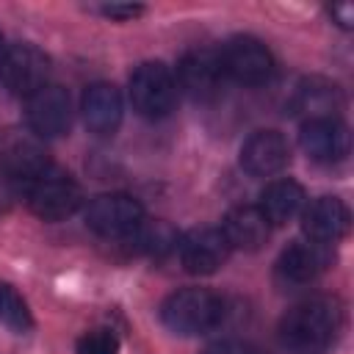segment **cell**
<instances>
[{"instance_id": "6da1fadb", "label": "cell", "mask_w": 354, "mask_h": 354, "mask_svg": "<svg viewBox=\"0 0 354 354\" xmlns=\"http://www.w3.org/2000/svg\"><path fill=\"white\" fill-rule=\"evenodd\" d=\"M343 313L337 301L310 299L290 307L279 324V335L290 348H321L340 329Z\"/></svg>"}, {"instance_id": "7a4b0ae2", "label": "cell", "mask_w": 354, "mask_h": 354, "mask_svg": "<svg viewBox=\"0 0 354 354\" xmlns=\"http://www.w3.org/2000/svg\"><path fill=\"white\" fill-rule=\"evenodd\" d=\"M163 324L174 335H205L216 329L224 318V301L213 290L205 288H185L171 293L160 307Z\"/></svg>"}, {"instance_id": "3957f363", "label": "cell", "mask_w": 354, "mask_h": 354, "mask_svg": "<svg viewBox=\"0 0 354 354\" xmlns=\"http://www.w3.org/2000/svg\"><path fill=\"white\" fill-rule=\"evenodd\" d=\"M130 102L147 119H163L177 105V80L160 61H147L130 75Z\"/></svg>"}, {"instance_id": "277c9868", "label": "cell", "mask_w": 354, "mask_h": 354, "mask_svg": "<svg viewBox=\"0 0 354 354\" xmlns=\"http://www.w3.org/2000/svg\"><path fill=\"white\" fill-rule=\"evenodd\" d=\"M30 210L44 221H61L80 207V185L61 169L47 166L25 191Z\"/></svg>"}, {"instance_id": "5b68a950", "label": "cell", "mask_w": 354, "mask_h": 354, "mask_svg": "<svg viewBox=\"0 0 354 354\" xmlns=\"http://www.w3.org/2000/svg\"><path fill=\"white\" fill-rule=\"evenodd\" d=\"M50 77V58L36 47V44H11L0 55V83L17 94V97H30L39 88L47 86Z\"/></svg>"}, {"instance_id": "8992f818", "label": "cell", "mask_w": 354, "mask_h": 354, "mask_svg": "<svg viewBox=\"0 0 354 354\" xmlns=\"http://www.w3.org/2000/svg\"><path fill=\"white\" fill-rule=\"evenodd\" d=\"M141 221L144 207L127 194H102L86 207V224L105 238H127Z\"/></svg>"}, {"instance_id": "52a82bcc", "label": "cell", "mask_w": 354, "mask_h": 354, "mask_svg": "<svg viewBox=\"0 0 354 354\" xmlns=\"http://www.w3.org/2000/svg\"><path fill=\"white\" fill-rule=\"evenodd\" d=\"M224 75L243 86H260L274 75V58L268 47L254 36H235L221 53Z\"/></svg>"}, {"instance_id": "ba28073f", "label": "cell", "mask_w": 354, "mask_h": 354, "mask_svg": "<svg viewBox=\"0 0 354 354\" xmlns=\"http://www.w3.org/2000/svg\"><path fill=\"white\" fill-rule=\"evenodd\" d=\"M25 119H28V127L41 138L64 136L72 124V105H69L66 88L47 83L44 88L30 94L28 108H25Z\"/></svg>"}, {"instance_id": "9c48e42d", "label": "cell", "mask_w": 354, "mask_h": 354, "mask_svg": "<svg viewBox=\"0 0 354 354\" xmlns=\"http://www.w3.org/2000/svg\"><path fill=\"white\" fill-rule=\"evenodd\" d=\"M224 66H221V53L216 50H191L183 55L177 66V80L185 94L194 100H210L218 94L224 86Z\"/></svg>"}, {"instance_id": "30bf717a", "label": "cell", "mask_w": 354, "mask_h": 354, "mask_svg": "<svg viewBox=\"0 0 354 354\" xmlns=\"http://www.w3.org/2000/svg\"><path fill=\"white\" fill-rule=\"evenodd\" d=\"M177 249H180V263L191 274H213L224 266L230 254V243L216 227L191 230L185 238L177 241Z\"/></svg>"}, {"instance_id": "8fae6325", "label": "cell", "mask_w": 354, "mask_h": 354, "mask_svg": "<svg viewBox=\"0 0 354 354\" xmlns=\"http://www.w3.org/2000/svg\"><path fill=\"white\" fill-rule=\"evenodd\" d=\"M299 144L307 158L318 163H337L351 149L348 127L337 119H307L299 133Z\"/></svg>"}, {"instance_id": "7c38bea8", "label": "cell", "mask_w": 354, "mask_h": 354, "mask_svg": "<svg viewBox=\"0 0 354 354\" xmlns=\"http://www.w3.org/2000/svg\"><path fill=\"white\" fill-rule=\"evenodd\" d=\"M290 149L282 133L277 130H257L241 147V166L252 177H271L288 166Z\"/></svg>"}, {"instance_id": "4fadbf2b", "label": "cell", "mask_w": 354, "mask_h": 354, "mask_svg": "<svg viewBox=\"0 0 354 354\" xmlns=\"http://www.w3.org/2000/svg\"><path fill=\"white\" fill-rule=\"evenodd\" d=\"M348 221H351V216H348L346 202H340L337 196H321L304 210L301 230H304L307 241L326 246V243L340 241L348 232Z\"/></svg>"}, {"instance_id": "5bb4252c", "label": "cell", "mask_w": 354, "mask_h": 354, "mask_svg": "<svg viewBox=\"0 0 354 354\" xmlns=\"http://www.w3.org/2000/svg\"><path fill=\"white\" fill-rule=\"evenodd\" d=\"M80 111L94 136H113L122 122V94L113 83H94L86 88Z\"/></svg>"}, {"instance_id": "9a60e30c", "label": "cell", "mask_w": 354, "mask_h": 354, "mask_svg": "<svg viewBox=\"0 0 354 354\" xmlns=\"http://www.w3.org/2000/svg\"><path fill=\"white\" fill-rule=\"evenodd\" d=\"M268 221L260 213V207L252 205H238L232 207L224 221H221V235L227 238L230 249H243V252H257L268 241Z\"/></svg>"}, {"instance_id": "2e32d148", "label": "cell", "mask_w": 354, "mask_h": 354, "mask_svg": "<svg viewBox=\"0 0 354 354\" xmlns=\"http://www.w3.org/2000/svg\"><path fill=\"white\" fill-rule=\"evenodd\" d=\"M329 263V252L324 243H315V241H296L290 243L282 257H279V274L288 279V282H296V285H304V282H313Z\"/></svg>"}, {"instance_id": "e0dca14e", "label": "cell", "mask_w": 354, "mask_h": 354, "mask_svg": "<svg viewBox=\"0 0 354 354\" xmlns=\"http://www.w3.org/2000/svg\"><path fill=\"white\" fill-rule=\"evenodd\" d=\"M304 205V188L285 177V180H274L266 185V191L260 194V213L266 216L268 224H285L290 221Z\"/></svg>"}, {"instance_id": "ac0fdd59", "label": "cell", "mask_w": 354, "mask_h": 354, "mask_svg": "<svg viewBox=\"0 0 354 354\" xmlns=\"http://www.w3.org/2000/svg\"><path fill=\"white\" fill-rule=\"evenodd\" d=\"M343 105L340 88L329 80L310 77L296 91V108L304 111L310 119H335V111Z\"/></svg>"}, {"instance_id": "d6986e66", "label": "cell", "mask_w": 354, "mask_h": 354, "mask_svg": "<svg viewBox=\"0 0 354 354\" xmlns=\"http://www.w3.org/2000/svg\"><path fill=\"white\" fill-rule=\"evenodd\" d=\"M130 246L141 254H149V257H163L166 252L177 249V232L169 221H141L133 235H127Z\"/></svg>"}, {"instance_id": "ffe728a7", "label": "cell", "mask_w": 354, "mask_h": 354, "mask_svg": "<svg viewBox=\"0 0 354 354\" xmlns=\"http://www.w3.org/2000/svg\"><path fill=\"white\" fill-rule=\"evenodd\" d=\"M0 324H6L14 332H28L33 326L25 299L6 282H0Z\"/></svg>"}, {"instance_id": "44dd1931", "label": "cell", "mask_w": 354, "mask_h": 354, "mask_svg": "<svg viewBox=\"0 0 354 354\" xmlns=\"http://www.w3.org/2000/svg\"><path fill=\"white\" fill-rule=\"evenodd\" d=\"M119 340L108 329H91L77 340V354H116Z\"/></svg>"}, {"instance_id": "7402d4cb", "label": "cell", "mask_w": 354, "mask_h": 354, "mask_svg": "<svg viewBox=\"0 0 354 354\" xmlns=\"http://www.w3.org/2000/svg\"><path fill=\"white\" fill-rule=\"evenodd\" d=\"M202 354H257L249 343H241V340H218L213 346H207Z\"/></svg>"}, {"instance_id": "603a6c76", "label": "cell", "mask_w": 354, "mask_h": 354, "mask_svg": "<svg viewBox=\"0 0 354 354\" xmlns=\"http://www.w3.org/2000/svg\"><path fill=\"white\" fill-rule=\"evenodd\" d=\"M141 11H144L141 6H119V3L102 6V14H108V17H116V19H133V17H138Z\"/></svg>"}, {"instance_id": "cb8c5ba5", "label": "cell", "mask_w": 354, "mask_h": 354, "mask_svg": "<svg viewBox=\"0 0 354 354\" xmlns=\"http://www.w3.org/2000/svg\"><path fill=\"white\" fill-rule=\"evenodd\" d=\"M332 17H337L343 28H351V19H354V8H351L348 3H343V6H335V8H332Z\"/></svg>"}, {"instance_id": "d4e9b609", "label": "cell", "mask_w": 354, "mask_h": 354, "mask_svg": "<svg viewBox=\"0 0 354 354\" xmlns=\"http://www.w3.org/2000/svg\"><path fill=\"white\" fill-rule=\"evenodd\" d=\"M0 44H3V36H0ZM0 55H3V50H0Z\"/></svg>"}]
</instances>
